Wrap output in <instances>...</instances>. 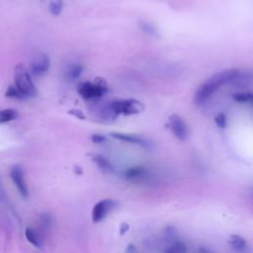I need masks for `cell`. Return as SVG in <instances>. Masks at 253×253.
Returning a JSON list of instances; mask_svg holds the SVG:
<instances>
[{"mask_svg":"<svg viewBox=\"0 0 253 253\" xmlns=\"http://www.w3.org/2000/svg\"><path fill=\"white\" fill-rule=\"evenodd\" d=\"M240 70L236 68L226 69L220 71L211 77H210L205 83H203L195 92L194 103L196 106H202L207 103L216 90L226 84L232 83L236 77L239 75Z\"/></svg>","mask_w":253,"mask_h":253,"instance_id":"6da1fadb","label":"cell"},{"mask_svg":"<svg viewBox=\"0 0 253 253\" xmlns=\"http://www.w3.org/2000/svg\"><path fill=\"white\" fill-rule=\"evenodd\" d=\"M15 86L26 97H36L38 95L37 87L35 86L30 73L23 67L18 65L15 69Z\"/></svg>","mask_w":253,"mask_h":253,"instance_id":"7a4b0ae2","label":"cell"},{"mask_svg":"<svg viewBox=\"0 0 253 253\" xmlns=\"http://www.w3.org/2000/svg\"><path fill=\"white\" fill-rule=\"evenodd\" d=\"M78 93L83 97L85 100H92V99H99L106 94L108 91L107 83L102 78H97L94 82H82L77 87Z\"/></svg>","mask_w":253,"mask_h":253,"instance_id":"3957f363","label":"cell"},{"mask_svg":"<svg viewBox=\"0 0 253 253\" xmlns=\"http://www.w3.org/2000/svg\"><path fill=\"white\" fill-rule=\"evenodd\" d=\"M113 111L117 114L124 115H134L141 113L144 109V106L141 102L135 99H125V100H116L110 104Z\"/></svg>","mask_w":253,"mask_h":253,"instance_id":"277c9868","label":"cell"},{"mask_svg":"<svg viewBox=\"0 0 253 253\" xmlns=\"http://www.w3.org/2000/svg\"><path fill=\"white\" fill-rule=\"evenodd\" d=\"M116 207V202L111 199H104L99 201L92 209V221L93 222H100L102 221L109 211H111Z\"/></svg>","mask_w":253,"mask_h":253,"instance_id":"5b68a950","label":"cell"},{"mask_svg":"<svg viewBox=\"0 0 253 253\" xmlns=\"http://www.w3.org/2000/svg\"><path fill=\"white\" fill-rule=\"evenodd\" d=\"M169 124L173 134L181 141L187 139L189 135V129L185 121L178 115L173 114L169 117Z\"/></svg>","mask_w":253,"mask_h":253,"instance_id":"8992f818","label":"cell"},{"mask_svg":"<svg viewBox=\"0 0 253 253\" xmlns=\"http://www.w3.org/2000/svg\"><path fill=\"white\" fill-rule=\"evenodd\" d=\"M10 177L12 179V181L14 182L15 186L17 187L19 193L24 197V198H28L29 197V190H28V186L25 180V176H24V171L22 169L21 166L19 165H15L11 168L10 171Z\"/></svg>","mask_w":253,"mask_h":253,"instance_id":"52a82bcc","label":"cell"},{"mask_svg":"<svg viewBox=\"0 0 253 253\" xmlns=\"http://www.w3.org/2000/svg\"><path fill=\"white\" fill-rule=\"evenodd\" d=\"M50 66L49 58L46 54L41 53L32 61L30 70L34 76H42L47 72Z\"/></svg>","mask_w":253,"mask_h":253,"instance_id":"ba28073f","label":"cell"},{"mask_svg":"<svg viewBox=\"0 0 253 253\" xmlns=\"http://www.w3.org/2000/svg\"><path fill=\"white\" fill-rule=\"evenodd\" d=\"M111 136L116 138V139L125 141V142H128V143H132V144H137V145H139L141 147H148V145H149V142L145 138H142L140 136L133 135V134L122 133V132H112Z\"/></svg>","mask_w":253,"mask_h":253,"instance_id":"9c48e42d","label":"cell"},{"mask_svg":"<svg viewBox=\"0 0 253 253\" xmlns=\"http://www.w3.org/2000/svg\"><path fill=\"white\" fill-rule=\"evenodd\" d=\"M227 241L236 252H244L247 248V241L239 234H231Z\"/></svg>","mask_w":253,"mask_h":253,"instance_id":"30bf717a","label":"cell"},{"mask_svg":"<svg viewBox=\"0 0 253 253\" xmlns=\"http://www.w3.org/2000/svg\"><path fill=\"white\" fill-rule=\"evenodd\" d=\"M92 161L98 166L100 170L106 173H110L114 170L112 163L103 155L100 154H95L92 156Z\"/></svg>","mask_w":253,"mask_h":253,"instance_id":"8fae6325","label":"cell"},{"mask_svg":"<svg viewBox=\"0 0 253 253\" xmlns=\"http://www.w3.org/2000/svg\"><path fill=\"white\" fill-rule=\"evenodd\" d=\"M145 174H146V169L140 165L130 167L125 171V177L128 180H135V179L141 178Z\"/></svg>","mask_w":253,"mask_h":253,"instance_id":"7c38bea8","label":"cell"},{"mask_svg":"<svg viewBox=\"0 0 253 253\" xmlns=\"http://www.w3.org/2000/svg\"><path fill=\"white\" fill-rule=\"evenodd\" d=\"M25 236L27 238V240L34 246L36 247H41L42 245V239L40 237V235L38 234V232L31 228V227H27L25 230Z\"/></svg>","mask_w":253,"mask_h":253,"instance_id":"4fadbf2b","label":"cell"},{"mask_svg":"<svg viewBox=\"0 0 253 253\" xmlns=\"http://www.w3.org/2000/svg\"><path fill=\"white\" fill-rule=\"evenodd\" d=\"M18 118V113L13 109H5L0 111V124L14 121Z\"/></svg>","mask_w":253,"mask_h":253,"instance_id":"5bb4252c","label":"cell"},{"mask_svg":"<svg viewBox=\"0 0 253 253\" xmlns=\"http://www.w3.org/2000/svg\"><path fill=\"white\" fill-rule=\"evenodd\" d=\"M138 27L139 29L145 33L146 35L148 36H152V37H158L159 36V33H158V30L156 29V27H154L151 23H148V22H139L138 23Z\"/></svg>","mask_w":253,"mask_h":253,"instance_id":"9a60e30c","label":"cell"},{"mask_svg":"<svg viewBox=\"0 0 253 253\" xmlns=\"http://www.w3.org/2000/svg\"><path fill=\"white\" fill-rule=\"evenodd\" d=\"M164 253H187V245L183 242L176 241L168 246L164 250Z\"/></svg>","mask_w":253,"mask_h":253,"instance_id":"2e32d148","label":"cell"},{"mask_svg":"<svg viewBox=\"0 0 253 253\" xmlns=\"http://www.w3.org/2000/svg\"><path fill=\"white\" fill-rule=\"evenodd\" d=\"M232 98L234 99V101L238 102V103H247L252 101L253 99V95L251 94V92L248 91H243V92H236L232 95Z\"/></svg>","mask_w":253,"mask_h":253,"instance_id":"e0dca14e","label":"cell"},{"mask_svg":"<svg viewBox=\"0 0 253 253\" xmlns=\"http://www.w3.org/2000/svg\"><path fill=\"white\" fill-rule=\"evenodd\" d=\"M48 9H49V12L51 15L58 16L63 9V1L62 0H52L49 3Z\"/></svg>","mask_w":253,"mask_h":253,"instance_id":"ac0fdd59","label":"cell"},{"mask_svg":"<svg viewBox=\"0 0 253 253\" xmlns=\"http://www.w3.org/2000/svg\"><path fill=\"white\" fill-rule=\"evenodd\" d=\"M83 70H84V66L81 65V64H74L70 67L69 71H68V76L70 79L72 80H76L78 79L82 73H83Z\"/></svg>","mask_w":253,"mask_h":253,"instance_id":"d6986e66","label":"cell"},{"mask_svg":"<svg viewBox=\"0 0 253 253\" xmlns=\"http://www.w3.org/2000/svg\"><path fill=\"white\" fill-rule=\"evenodd\" d=\"M6 97L8 98H12V99H17V100H23L26 97L17 89V87L14 86H10L7 91H6Z\"/></svg>","mask_w":253,"mask_h":253,"instance_id":"ffe728a7","label":"cell"},{"mask_svg":"<svg viewBox=\"0 0 253 253\" xmlns=\"http://www.w3.org/2000/svg\"><path fill=\"white\" fill-rule=\"evenodd\" d=\"M214 122L219 128H224L226 126V116L223 113H219L215 116Z\"/></svg>","mask_w":253,"mask_h":253,"instance_id":"44dd1931","label":"cell"},{"mask_svg":"<svg viewBox=\"0 0 253 253\" xmlns=\"http://www.w3.org/2000/svg\"><path fill=\"white\" fill-rule=\"evenodd\" d=\"M90 138H91L92 142L97 143V144L103 143V142H105V141L107 140L106 136H105V135H103V134H100V133H94V134H92V135H91V137H90Z\"/></svg>","mask_w":253,"mask_h":253,"instance_id":"7402d4cb","label":"cell"},{"mask_svg":"<svg viewBox=\"0 0 253 253\" xmlns=\"http://www.w3.org/2000/svg\"><path fill=\"white\" fill-rule=\"evenodd\" d=\"M69 114L74 116L75 118H77L79 120H85L86 119L84 113L81 110H79V109H72V110L69 111Z\"/></svg>","mask_w":253,"mask_h":253,"instance_id":"603a6c76","label":"cell"},{"mask_svg":"<svg viewBox=\"0 0 253 253\" xmlns=\"http://www.w3.org/2000/svg\"><path fill=\"white\" fill-rule=\"evenodd\" d=\"M128 229H129V224L126 223V222H123V223H121V225H120L119 232H120L121 235H124L125 233H126V232L128 231Z\"/></svg>","mask_w":253,"mask_h":253,"instance_id":"cb8c5ba5","label":"cell"},{"mask_svg":"<svg viewBox=\"0 0 253 253\" xmlns=\"http://www.w3.org/2000/svg\"><path fill=\"white\" fill-rule=\"evenodd\" d=\"M126 253H137L136 247L133 244H128V246L126 249Z\"/></svg>","mask_w":253,"mask_h":253,"instance_id":"d4e9b609","label":"cell"},{"mask_svg":"<svg viewBox=\"0 0 253 253\" xmlns=\"http://www.w3.org/2000/svg\"><path fill=\"white\" fill-rule=\"evenodd\" d=\"M75 169H76L75 173H76L77 175H81V174H82V169H81L80 167H78V166H75Z\"/></svg>","mask_w":253,"mask_h":253,"instance_id":"484cf974","label":"cell"}]
</instances>
